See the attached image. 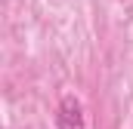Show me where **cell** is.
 <instances>
[{"label": "cell", "instance_id": "obj_1", "mask_svg": "<svg viewBox=\"0 0 133 129\" xmlns=\"http://www.w3.org/2000/svg\"><path fill=\"white\" fill-rule=\"evenodd\" d=\"M56 126L59 129H84V104L74 95H62L56 108Z\"/></svg>", "mask_w": 133, "mask_h": 129}]
</instances>
